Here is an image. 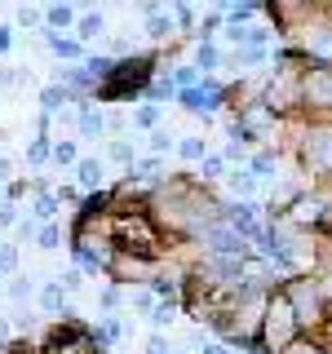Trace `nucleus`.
Returning a JSON list of instances; mask_svg holds the SVG:
<instances>
[{"instance_id": "nucleus-1", "label": "nucleus", "mask_w": 332, "mask_h": 354, "mask_svg": "<svg viewBox=\"0 0 332 354\" xmlns=\"http://www.w3.org/2000/svg\"><path fill=\"white\" fill-rule=\"evenodd\" d=\"M147 75H151V58L120 62V71H111V84L102 88V93H107V97H120V93H129V88H138Z\"/></svg>"}, {"instance_id": "nucleus-2", "label": "nucleus", "mask_w": 332, "mask_h": 354, "mask_svg": "<svg viewBox=\"0 0 332 354\" xmlns=\"http://www.w3.org/2000/svg\"><path fill=\"white\" fill-rule=\"evenodd\" d=\"M44 354H93V346H89V337L80 328H58L53 341L44 346Z\"/></svg>"}, {"instance_id": "nucleus-3", "label": "nucleus", "mask_w": 332, "mask_h": 354, "mask_svg": "<svg viewBox=\"0 0 332 354\" xmlns=\"http://www.w3.org/2000/svg\"><path fill=\"white\" fill-rule=\"evenodd\" d=\"M116 230H120V239H124V248H138V252H147L151 243H155L151 226H147L142 217H120V221H116Z\"/></svg>"}, {"instance_id": "nucleus-4", "label": "nucleus", "mask_w": 332, "mask_h": 354, "mask_svg": "<svg viewBox=\"0 0 332 354\" xmlns=\"http://www.w3.org/2000/svg\"><path fill=\"white\" fill-rule=\"evenodd\" d=\"M306 155H310V164H319V169H332V129H319V133H310V142H306Z\"/></svg>"}, {"instance_id": "nucleus-5", "label": "nucleus", "mask_w": 332, "mask_h": 354, "mask_svg": "<svg viewBox=\"0 0 332 354\" xmlns=\"http://www.w3.org/2000/svg\"><path fill=\"white\" fill-rule=\"evenodd\" d=\"M182 102L191 106V111H217V102H221V88H217V84L186 88V93H182Z\"/></svg>"}, {"instance_id": "nucleus-6", "label": "nucleus", "mask_w": 332, "mask_h": 354, "mask_svg": "<svg viewBox=\"0 0 332 354\" xmlns=\"http://www.w3.org/2000/svg\"><path fill=\"white\" fill-rule=\"evenodd\" d=\"M288 315H293V310H288V306L270 310V324H266V337H270L275 346H284V341H288V332H293V324H288Z\"/></svg>"}, {"instance_id": "nucleus-7", "label": "nucleus", "mask_w": 332, "mask_h": 354, "mask_svg": "<svg viewBox=\"0 0 332 354\" xmlns=\"http://www.w3.org/2000/svg\"><path fill=\"white\" fill-rule=\"evenodd\" d=\"M208 248L213 252H243V235H235V230H208Z\"/></svg>"}, {"instance_id": "nucleus-8", "label": "nucleus", "mask_w": 332, "mask_h": 354, "mask_svg": "<svg viewBox=\"0 0 332 354\" xmlns=\"http://www.w3.org/2000/svg\"><path fill=\"white\" fill-rule=\"evenodd\" d=\"M306 93H310V102H332V71H315L306 80Z\"/></svg>"}, {"instance_id": "nucleus-9", "label": "nucleus", "mask_w": 332, "mask_h": 354, "mask_svg": "<svg viewBox=\"0 0 332 354\" xmlns=\"http://www.w3.org/2000/svg\"><path fill=\"white\" fill-rule=\"evenodd\" d=\"M310 53L324 58V62H332V31H315V36H310Z\"/></svg>"}, {"instance_id": "nucleus-10", "label": "nucleus", "mask_w": 332, "mask_h": 354, "mask_svg": "<svg viewBox=\"0 0 332 354\" xmlns=\"http://www.w3.org/2000/svg\"><path fill=\"white\" fill-rule=\"evenodd\" d=\"M147 14H151V22H147V31H151V36H155V40H160V36H169V31H173V22H169V18H164V14H160V9H155V5L147 9Z\"/></svg>"}, {"instance_id": "nucleus-11", "label": "nucleus", "mask_w": 332, "mask_h": 354, "mask_svg": "<svg viewBox=\"0 0 332 354\" xmlns=\"http://www.w3.org/2000/svg\"><path fill=\"white\" fill-rule=\"evenodd\" d=\"M80 182H84V186H98V182H102V169H98L93 160H89V164H80Z\"/></svg>"}, {"instance_id": "nucleus-12", "label": "nucleus", "mask_w": 332, "mask_h": 354, "mask_svg": "<svg viewBox=\"0 0 332 354\" xmlns=\"http://www.w3.org/2000/svg\"><path fill=\"white\" fill-rule=\"evenodd\" d=\"M80 124H84V133H102V115H93V111H84V120H80Z\"/></svg>"}, {"instance_id": "nucleus-13", "label": "nucleus", "mask_w": 332, "mask_h": 354, "mask_svg": "<svg viewBox=\"0 0 332 354\" xmlns=\"http://www.w3.org/2000/svg\"><path fill=\"white\" fill-rule=\"evenodd\" d=\"M230 186H235V191H243V195H248V191H252V173H235V177H230Z\"/></svg>"}, {"instance_id": "nucleus-14", "label": "nucleus", "mask_w": 332, "mask_h": 354, "mask_svg": "<svg viewBox=\"0 0 332 354\" xmlns=\"http://www.w3.org/2000/svg\"><path fill=\"white\" fill-rule=\"evenodd\" d=\"M44 306L58 310V306H62V288H44Z\"/></svg>"}, {"instance_id": "nucleus-15", "label": "nucleus", "mask_w": 332, "mask_h": 354, "mask_svg": "<svg viewBox=\"0 0 332 354\" xmlns=\"http://www.w3.org/2000/svg\"><path fill=\"white\" fill-rule=\"evenodd\" d=\"M98 31H102V18H84L80 22V36H98Z\"/></svg>"}, {"instance_id": "nucleus-16", "label": "nucleus", "mask_w": 332, "mask_h": 354, "mask_svg": "<svg viewBox=\"0 0 332 354\" xmlns=\"http://www.w3.org/2000/svg\"><path fill=\"white\" fill-rule=\"evenodd\" d=\"M62 102H66L62 88H49V93H44V106H49V111H53V106H62Z\"/></svg>"}, {"instance_id": "nucleus-17", "label": "nucleus", "mask_w": 332, "mask_h": 354, "mask_svg": "<svg viewBox=\"0 0 332 354\" xmlns=\"http://www.w3.org/2000/svg\"><path fill=\"white\" fill-rule=\"evenodd\" d=\"M182 155H186V160H195V155H204V142H182Z\"/></svg>"}, {"instance_id": "nucleus-18", "label": "nucleus", "mask_w": 332, "mask_h": 354, "mask_svg": "<svg viewBox=\"0 0 332 354\" xmlns=\"http://www.w3.org/2000/svg\"><path fill=\"white\" fill-rule=\"evenodd\" d=\"M217 62V53H213V44H199V66H213Z\"/></svg>"}, {"instance_id": "nucleus-19", "label": "nucleus", "mask_w": 332, "mask_h": 354, "mask_svg": "<svg viewBox=\"0 0 332 354\" xmlns=\"http://www.w3.org/2000/svg\"><path fill=\"white\" fill-rule=\"evenodd\" d=\"M49 22H71V9L58 5V9H49Z\"/></svg>"}, {"instance_id": "nucleus-20", "label": "nucleus", "mask_w": 332, "mask_h": 354, "mask_svg": "<svg viewBox=\"0 0 332 354\" xmlns=\"http://www.w3.org/2000/svg\"><path fill=\"white\" fill-rule=\"evenodd\" d=\"M40 248H58V230H53V226L40 235Z\"/></svg>"}, {"instance_id": "nucleus-21", "label": "nucleus", "mask_w": 332, "mask_h": 354, "mask_svg": "<svg viewBox=\"0 0 332 354\" xmlns=\"http://www.w3.org/2000/svg\"><path fill=\"white\" fill-rule=\"evenodd\" d=\"M14 266V248H0V270H9Z\"/></svg>"}, {"instance_id": "nucleus-22", "label": "nucleus", "mask_w": 332, "mask_h": 354, "mask_svg": "<svg viewBox=\"0 0 332 354\" xmlns=\"http://www.w3.org/2000/svg\"><path fill=\"white\" fill-rule=\"evenodd\" d=\"M204 354H226V346H208V350H204Z\"/></svg>"}, {"instance_id": "nucleus-23", "label": "nucleus", "mask_w": 332, "mask_h": 354, "mask_svg": "<svg viewBox=\"0 0 332 354\" xmlns=\"http://www.w3.org/2000/svg\"><path fill=\"white\" fill-rule=\"evenodd\" d=\"M310 354H315V350H310Z\"/></svg>"}]
</instances>
